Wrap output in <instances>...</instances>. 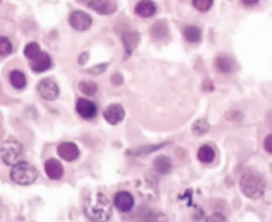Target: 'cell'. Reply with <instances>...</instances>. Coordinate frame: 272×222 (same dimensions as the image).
I'll list each match as a JSON object with an SVG mask.
<instances>
[{"label": "cell", "instance_id": "cb8c5ba5", "mask_svg": "<svg viewBox=\"0 0 272 222\" xmlns=\"http://www.w3.org/2000/svg\"><path fill=\"white\" fill-rule=\"evenodd\" d=\"M210 130V123L207 119H198L193 124V133L196 135H203L205 133H208Z\"/></svg>", "mask_w": 272, "mask_h": 222}, {"label": "cell", "instance_id": "ba28073f", "mask_svg": "<svg viewBox=\"0 0 272 222\" xmlns=\"http://www.w3.org/2000/svg\"><path fill=\"white\" fill-rule=\"evenodd\" d=\"M76 110L77 113L81 117L84 118V119H92V118L96 117L98 113V108L96 103L85 98H79L77 100Z\"/></svg>", "mask_w": 272, "mask_h": 222}, {"label": "cell", "instance_id": "4316f807", "mask_svg": "<svg viewBox=\"0 0 272 222\" xmlns=\"http://www.w3.org/2000/svg\"><path fill=\"white\" fill-rule=\"evenodd\" d=\"M214 3V0H193V4L195 8L200 12L209 11Z\"/></svg>", "mask_w": 272, "mask_h": 222}, {"label": "cell", "instance_id": "44dd1931", "mask_svg": "<svg viewBox=\"0 0 272 222\" xmlns=\"http://www.w3.org/2000/svg\"><path fill=\"white\" fill-rule=\"evenodd\" d=\"M186 41L189 43H198L200 42L202 39V32L198 27L196 26H187L184 31H183Z\"/></svg>", "mask_w": 272, "mask_h": 222}, {"label": "cell", "instance_id": "8992f818", "mask_svg": "<svg viewBox=\"0 0 272 222\" xmlns=\"http://www.w3.org/2000/svg\"><path fill=\"white\" fill-rule=\"evenodd\" d=\"M79 1L102 15H108L116 10V3L113 0H79Z\"/></svg>", "mask_w": 272, "mask_h": 222}, {"label": "cell", "instance_id": "30bf717a", "mask_svg": "<svg viewBox=\"0 0 272 222\" xmlns=\"http://www.w3.org/2000/svg\"><path fill=\"white\" fill-rule=\"evenodd\" d=\"M124 116H126V112H124L123 108L120 105H117V103L109 105L104 111L105 119L109 124H113V125L121 122L123 120Z\"/></svg>", "mask_w": 272, "mask_h": 222}, {"label": "cell", "instance_id": "d6986e66", "mask_svg": "<svg viewBox=\"0 0 272 222\" xmlns=\"http://www.w3.org/2000/svg\"><path fill=\"white\" fill-rule=\"evenodd\" d=\"M215 66L219 72L230 73L234 68V63L232 58L227 56H219L215 61Z\"/></svg>", "mask_w": 272, "mask_h": 222}, {"label": "cell", "instance_id": "1f68e13d", "mask_svg": "<svg viewBox=\"0 0 272 222\" xmlns=\"http://www.w3.org/2000/svg\"><path fill=\"white\" fill-rule=\"evenodd\" d=\"M87 60H88V53H83L79 57V63L81 65H83L87 62Z\"/></svg>", "mask_w": 272, "mask_h": 222}, {"label": "cell", "instance_id": "5bb4252c", "mask_svg": "<svg viewBox=\"0 0 272 222\" xmlns=\"http://www.w3.org/2000/svg\"><path fill=\"white\" fill-rule=\"evenodd\" d=\"M51 65H53V61L51 57L46 53H41L38 56L34 57L30 63V67L34 72H44L48 70Z\"/></svg>", "mask_w": 272, "mask_h": 222}, {"label": "cell", "instance_id": "9a60e30c", "mask_svg": "<svg viewBox=\"0 0 272 222\" xmlns=\"http://www.w3.org/2000/svg\"><path fill=\"white\" fill-rule=\"evenodd\" d=\"M122 43L127 56H131L141 43V34L135 31L124 33L122 36Z\"/></svg>", "mask_w": 272, "mask_h": 222}, {"label": "cell", "instance_id": "484cf974", "mask_svg": "<svg viewBox=\"0 0 272 222\" xmlns=\"http://www.w3.org/2000/svg\"><path fill=\"white\" fill-rule=\"evenodd\" d=\"M24 54L26 56V57L30 58V60H33L34 57L38 56L41 54V49L39 44L36 43H29L28 45L25 47Z\"/></svg>", "mask_w": 272, "mask_h": 222}, {"label": "cell", "instance_id": "6da1fadb", "mask_svg": "<svg viewBox=\"0 0 272 222\" xmlns=\"http://www.w3.org/2000/svg\"><path fill=\"white\" fill-rule=\"evenodd\" d=\"M83 211L93 222H108L112 216V205L109 198L101 192H92L84 199Z\"/></svg>", "mask_w": 272, "mask_h": 222}, {"label": "cell", "instance_id": "4dcf8cb0", "mask_svg": "<svg viewBox=\"0 0 272 222\" xmlns=\"http://www.w3.org/2000/svg\"><path fill=\"white\" fill-rule=\"evenodd\" d=\"M264 148L268 153L272 152V136L268 135L264 140Z\"/></svg>", "mask_w": 272, "mask_h": 222}, {"label": "cell", "instance_id": "3957f363", "mask_svg": "<svg viewBox=\"0 0 272 222\" xmlns=\"http://www.w3.org/2000/svg\"><path fill=\"white\" fill-rule=\"evenodd\" d=\"M39 176V171L30 163L27 162H19L18 164L14 165L11 172L10 177L11 180L18 185H30L34 183Z\"/></svg>", "mask_w": 272, "mask_h": 222}, {"label": "cell", "instance_id": "2e32d148", "mask_svg": "<svg viewBox=\"0 0 272 222\" xmlns=\"http://www.w3.org/2000/svg\"><path fill=\"white\" fill-rule=\"evenodd\" d=\"M153 166L159 173L168 174L172 169V163H171V160L168 157L161 155V157H158L156 160H154Z\"/></svg>", "mask_w": 272, "mask_h": 222}, {"label": "cell", "instance_id": "d4e9b609", "mask_svg": "<svg viewBox=\"0 0 272 222\" xmlns=\"http://www.w3.org/2000/svg\"><path fill=\"white\" fill-rule=\"evenodd\" d=\"M13 46L8 38L0 36V56H6L12 54Z\"/></svg>", "mask_w": 272, "mask_h": 222}, {"label": "cell", "instance_id": "e0dca14e", "mask_svg": "<svg viewBox=\"0 0 272 222\" xmlns=\"http://www.w3.org/2000/svg\"><path fill=\"white\" fill-rule=\"evenodd\" d=\"M169 28L165 20H158L150 29V33L153 39L163 40L168 35Z\"/></svg>", "mask_w": 272, "mask_h": 222}, {"label": "cell", "instance_id": "83f0119b", "mask_svg": "<svg viewBox=\"0 0 272 222\" xmlns=\"http://www.w3.org/2000/svg\"><path fill=\"white\" fill-rule=\"evenodd\" d=\"M165 145H167V143L165 144H162V145H158V146H148V147H142L139 148V149L135 150L134 154H137V155H143V154H147V153H151L153 151L156 150H159L160 148L164 147Z\"/></svg>", "mask_w": 272, "mask_h": 222}, {"label": "cell", "instance_id": "7c38bea8", "mask_svg": "<svg viewBox=\"0 0 272 222\" xmlns=\"http://www.w3.org/2000/svg\"><path fill=\"white\" fill-rule=\"evenodd\" d=\"M45 172L51 180H60L64 175V167L60 161L49 159L45 163Z\"/></svg>", "mask_w": 272, "mask_h": 222}, {"label": "cell", "instance_id": "ac0fdd59", "mask_svg": "<svg viewBox=\"0 0 272 222\" xmlns=\"http://www.w3.org/2000/svg\"><path fill=\"white\" fill-rule=\"evenodd\" d=\"M10 83L16 90H23L27 85V78L23 71L15 69L10 72Z\"/></svg>", "mask_w": 272, "mask_h": 222}, {"label": "cell", "instance_id": "4fadbf2b", "mask_svg": "<svg viewBox=\"0 0 272 222\" xmlns=\"http://www.w3.org/2000/svg\"><path fill=\"white\" fill-rule=\"evenodd\" d=\"M157 4L152 0H141L135 5V13L139 17L149 18L157 13Z\"/></svg>", "mask_w": 272, "mask_h": 222}, {"label": "cell", "instance_id": "7402d4cb", "mask_svg": "<svg viewBox=\"0 0 272 222\" xmlns=\"http://www.w3.org/2000/svg\"><path fill=\"white\" fill-rule=\"evenodd\" d=\"M79 90L86 96H94L98 91V85L94 81L82 80L79 83Z\"/></svg>", "mask_w": 272, "mask_h": 222}, {"label": "cell", "instance_id": "277c9868", "mask_svg": "<svg viewBox=\"0 0 272 222\" xmlns=\"http://www.w3.org/2000/svg\"><path fill=\"white\" fill-rule=\"evenodd\" d=\"M0 157L8 166H14L21 162L24 158V147L18 140L9 139L0 147Z\"/></svg>", "mask_w": 272, "mask_h": 222}, {"label": "cell", "instance_id": "836d02e7", "mask_svg": "<svg viewBox=\"0 0 272 222\" xmlns=\"http://www.w3.org/2000/svg\"><path fill=\"white\" fill-rule=\"evenodd\" d=\"M0 2H1V0H0Z\"/></svg>", "mask_w": 272, "mask_h": 222}, {"label": "cell", "instance_id": "8fae6325", "mask_svg": "<svg viewBox=\"0 0 272 222\" xmlns=\"http://www.w3.org/2000/svg\"><path fill=\"white\" fill-rule=\"evenodd\" d=\"M58 157L66 162H72L79 158V148L76 144L70 142H64L57 146Z\"/></svg>", "mask_w": 272, "mask_h": 222}, {"label": "cell", "instance_id": "603a6c76", "mask_svg": "<svg viewBox=\"0 0 272 222\" xmlns=\"http://www.w3.org/2000/svg\"><path fill=\"white\" fill-rule=\"evenodd\" d=\"M143 222H168V218L164 213L161 211H149L145 215Z\"/></svg>", "mask_w": 272, "mask_h": 222}, {"label": "cell", "instance_id": "d6a6232c", "mask_svg": "<svg viewBox=\"0 0 272 222\" xmlns=\"http://www.w3.org/2000/svg\"><path fill=\"white\" fill-rule=\"evenodd\" d=\"M241 1L246 5H254L260 1V0H241Z\"/></svg>", "mask_w": 272, "mask_h": 222}, {"label": "cell", "instance_id": "9c48e42d", "mask_svg": "<svg viewBox=\"0 0 272 222\" xmlns=\"http://www.w3.org/2000/svg\"><path fill=\"white\" fill-rule=\"evenodd\" d=\"M114 205L121 213L130 212L134 206V197L128 191H118L114 196Z\"/></svg>", "mask_w": 272, "mask_h": 222}, {"label": "cell", "instance_id": "52a82bcc", "mask_svg": "<svg viewBox=\"0 0 272 222\" xmlns=\"http://www.w3.org/2000/svg\"><path fill=\"white\" fill-rule=\"evenodd\" d=\"M69 24L77 31H85L91 28L93 19L83 11H73L69 15Z\"/></svg>", "mask_w": 272, "mask_h": 222}, {"label": "cell", "instance_id": "ffe728a7", "mask_svg": "<svg viewBox=\"0 0 272 222\" xmlns=\"http://www.w3.org/2000/svg\"><path fill=\"white\" fill-rule=\"evenodd\" d=\"M197 157H198V160H199L201 163H204V164H210V163H212L215 160L216 153H215V150L213 149V147L209 145H204L200 147V149L198 150Z\"/></svg>", "mask_w": 272, "mask_h": 222}, {"label": "cell", "instance_id": "5b68a950", "mask_svg": "<svg viewBox=\"0 0 272 222\" xmlns=\"http://www.w3.org/2000/svg\"><path fill=\"white\" fill-rule=\"evenodd\" d=\"M38 92L43 99L47 101L55 100L60 94V88L54 80L49 78L43 79L38 85Z\"/></svg>", "mask_w": 272, "mask_h": 222}, {"label": "cell", "instance_id": "f546056e", "mask_svg": "<svg viewBox=\"0 0 272 222\" xmlns=\"http://www.w3.org/2000/svg\"><path fill=\"white\" fill-rule=\"evenodd\" d=\"M108 67V64H100V65H97V66H95V67L93 68H90V69H87L86 71L87 72H90V73H93V75H99V73H102V72H105L106 69Z\"/></svg>", "mask_w": 272, "mask_h": 222}, {"label": "cell", "instance_id": "7a4b0ae2", "mask_svg": "<svg viewBox=\"0 0 272 222\" xmlns=\"http://www.w3.org/2000/svg\"><path fill=\"white\" fill-rule=\"evenodd\" d=\"M239 187L247 198L256 200L264 196L267 188V181L260 172L248 170L240 177Z\"/></svg>", "mask_w": 272, "mask_h": 222}, {"label": "cell", "instance_id": "f1b7e54d", "mask_svg": "<svg viewBox=\"0 0 272 222\" xmlns=\"http://www.w3.org/2000/svg\"><path fill=\"white\" fill-rule=\"evenodd\" d=\"M205 222H227V220L224 217V215H222L221 213H215L211 215L210 217H208Z\"/></svg>", "mask_w": 272, "mask_h": 222}]
</instances>
